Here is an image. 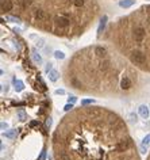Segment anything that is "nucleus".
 I'll return each instance as SVG.
<instances>
[{
  "label": "nucleus",
  "instance_id": "obj_26",
  "mask_svg": "<svg viewBox=\"0 0 150 160\" xmlns=\"http://www.w3.org/2000/svg\"><path fill=\"white\" fill-rule=\"evenodd\" d=\"M74 102H77L76 96H69V98H68V103H74Z\"/></svg>",
  "mask_w": 150,
  "mask_h": 160
},
{
  "label": "nucleus",
  "instance_id": "obj_18",
  "mask_svg": "<svg viewBox=\"0 0 150 160\" xmlns=\"http://www.w3.org/2000/svg\"><path fill=\"white\" fill-rule=\"evenodd\" d=\"M137 118H138V117H137V114H135V113H130V114H128V119H130V122H133V124L138 121Z\"/></svg>",
  "mask_w": 150,
  "mask_h": 160
},
{
  "label": "nucleus",
  "instance_id": "obj_8",
  "mask_svg": "<svg viewBox=\"0 0 150 160\" xmlns=\"http://www.w3.org/2000/svg\"><path fill=\"white\" fill-rule=\"evenodd\" d=\"M34 16L38 20H46L48 19V14H46L43 10H41V8H38V10L34 11Z\"/></svg>",
  "mask_w": 150,
  "mask_h": 160
},
{
  "label": "nucleus",
  "instance_id": "obj_25",
  "mask_svg": "<svg viewBox=\"0 0 150 160\" xmlns=\"http://www.w3.org/2000/svg\"><path fill=\"white\" fill-rule=\"evenodd\" d=\"M0 128H1V130H7V129H8V124H7V122H1V124H0Z\"/></svg>",
  "mask_w": 150,
  "mask_h": 160
},
{
  "label": "nucleus",
  "instance_id": "obj_16",
  "mask_svg": "<svg viewBox=\"0 0 150 160\" xmlns=\"http://www.w3.org/2000/svg\"><path fill=\"white\" fill-rule=\"evenodd\" d=\"M105 23H107V16H103L102 20H100V25H99V29H97V34H102V31L104 30L105 27Z\"/></svg>",
  "mask_w": 150,
  "mask_h": 160
},
{
  "label": "nucleus",
  "instance_id": "obj_19",
  "mask_svg": "<svg viewBox=\"0 0 150 160\" xmlns=\"http://www.w3.org/2000/svg\"><path fill=\"white\" fill-rule=\"evenodd\" d=\"M142 144L146 145V147H147V145H150V133L144 138V140H142Z\"/></svg>",
  "mask_w": 150,
  "mask_h": 160
},
{
  "label": "nucleus",
  "instance_id": "obj_22",
  "mask_svg": "<svg viewBox=\"0 0 150 160\" xmlns=\"http://www.w3.org/2000/svg\"><path fill=\"white\" fill-rule=\"evenodd\" d=\"M72 109H73V103H68V105H65L64 111H70Z\"/></svg>",
  "mask_w": 150,
  "mask_h": 160
},
{
  "label": "nucleus",
  "instance_id": "obj_17",
  "mask_svg": "<svg viewBox=\"0 0 150 160\" xmlns=\"http://www.w3.org/2000/svg\"><path fill=\"white\" fill-rule=\"evenodd\" d=\"M53 56H54V58H57V60H64L65 58V53L61 50H56Z\"/></svg>",
  "mask_w": 150,
  "mask_h": 160
},
{
  "label": "nucleus",
  "instance_id": "obj_13",
  "mask_svg": "<svg viewBox=\"0 0 150 160\" xmlns=\"http://www.w3.org/2000/svg\"><path fill=\"white\" fill-rule=\"evenodd\" d=\"M49 80H50V81H53V83H54V81H57L58 79H60V72H58V71H56V69H53V71H50V72H49Z\"/></svg>",
  "mask_w": 150,
  "mask_h": 160
},
{
  "label": "nucleus",
  "instance_id": "obj_21",
  "mask_svg": "<svg viewBox=\"0 0 150 160\" xmlns=\"http://www.w3.org/2000/svg\"><path fill=\"white\" fill-rule=\"evenodd\" d=\"M18 115H19L20 121H26V119H27V115H26L23 111H19V113H18Z\"/></svg>",
  "mask_w": 150,
  "mask_h": 160
},
{
  "label": "nucleus",
  "instance_id": "obj_9",
  "mask_svg": "<svg viewBox=\"0 0 150 160\" xmlns=\"http://www.w3.org/2000/svg\"><path fill=\"white\" fill-rule=\"evenodd\" d=\"M95 55L97 56V57H100V58H105L107 57V50H105V48H103V46H96L95 48Z\"/></svg>",
  "mask_w": 150,
  "mask_h": 160
},
{
  "label": "nucleus",
  "instance_id": "obj_10",
  "mask_svg": "<svg viewBox=\"0 0 150 160\" xmlns=\"http://www.w3.org/2000/svg\"><path fill=\"white\" fill-rule=\"evenodd\" d=\"M3 136L6 138H8V140H14V138H16V136H18V130H16V129H10V130H6L3 133Z\"/></svg>",
  "mask_w": 150,
  "mask_h": 160
},
{
  "label": "nucleus",
  "instance_id": "obj_1",
  "mask_svg": "<svg viewBox=\"0 0 150 160\" xmlns=\"http://www.w3.org/2000/svg\"><path fill=\"white\" fill-rule=\"evenodd\" d=\"M130 60L135 65H144L146 63V55L141 50H134V52H131Z\"/></svg>",
  "mask_w": 150,
  "mask_h": 160
},
{
  "label": "nucleus",
  "instance_id": "obj_14",
  "mask_svg": "<svg viewBox=\"0 0 150 160\" xmlns=\"http://www.w3.org/2000/svg\"><path fill=\"white\" fill-rule=\"evenodd\" d=\"M14 90L16 91V92H20V91L25 90V84H23V81H20V80H14Z\"/></svg>",
  "mask_w": 150,
  "mask_h": 160
},
{
  "label": "nucleus",
  "instance_id": "obj_6",
  "mask_svg": "<svg viewBox=\"0 0 150 160\" xmlns=\"http://www.w3.org/2000/svg\"><path fill=\"white\" fill-rule=\"evenodd\" d=\"M131 87H133V80L128 76H125L120 81V88L122 90H130Z\"/></svg>",
  "mask_w": 150,
  "mask_h": 160
},
{
  "label": "nucleus",
  "instance_id": "obj_11",
  "mask_svg": "<svg viewBox=\"0 0 150 160\" xmlns=\"http://www.w3.org/2000/svg\"><path fill=\"white\" fill-rule=\"evenodd\" d=\"M135 4V0H119V7L120 8H130Z\"/></svg>",
  "mask_w": 150,
  "mask_h": 160
},
{
  "label": "nucleus",
  "instance_id": "obj_29",
  "mask_svg": "<svg viewBox=\"0 0 150 160\" xmlns=\"http://www.w3.org/2000/svg\"><path fill=\"white\" fill-rule=\"evenodd\" d=\"M65 91L64 90H56V95H64Z\"/></svg>",
  "mask_w": 150,
  "mask_h": 160
},
{
  "label": "nucleus",
  "instance_id": "obj_20",
  "mask_svg": "<svg viewBox=\"0 0 150 160\" xmlns=\"http://www.w3.org/2000/svg\"><path fill=\"white\" fill-rule=\"evenodd\" d=\"M50 71H53V63H48L46 67H45V72H46V73H49Z\"/></svg>",
  "mask_w": 150,
  "mask_h": 160
},
{
  "label": "nucleus",
  "instance_id": "obj_3",
  "mask_svg": "<svg viewBox=\"0 0 150 160\" xmlns=\"http://www.w3.org/2000/svg\"><path fill=\"white\" fill-rule=\"evenodd\" d=\"M54 22H56V25H57L58 27H62V29H65V27H68V26L70 25V20L68 19L66 16H62V15L56 16Z\"/></svg>",
  "mask_w": 150,
  "mask_h": 160
},
{
  "label": "nucleus",
  "instance_id": "obj_28",
  "mask_svg": "<svg viewBox=\"0 0 150 160\" xmlns=\"http://www.w3.org/2000/svg\"><path fill=\"white\" fill-rule=\"evenodd\" d=\"M51 124H53V121H51V118H50V117H49V118L46 119V126H48V128H50V126H51Z\"/></svg>",
  "mask_w": 150,
  "mask_h": 160
},
{
  "label": "nucleus",
  "instance_id": "obj_7",
  "mask_svg": "<svg viewBox=\"0 0 150 160\" xmlns=\"http://www.w3.org/2000/svg\"><path fill=\"white\" fill-rule=\"evenodd\" d=\"M30 38L35 39V48H38V49H43V48H45V39H43V38L37 37V35H34V34L30 35Z\"/></svg>",
  "mask_w": 150,
  "mask_h": 160
},
{
  "label": "nucleus",
  "instance_id": "obj_4",
  "mask_svg": "<svg viewBox=\"0 0 150 160\" xmlns=\"http://www.w3.org/2000/svg\"><path fill=\"white\" fill-rule=\"evenodd\" d=\"M12 0H1L0 1V8H1V11L3 12H10L11 10H12Z\"/></svg>",
  "mask_w": 150,
  "mask_h": 160
},
{
  "label": "nucleus",
  "instance_id": "obj_2",
  "mask_svg": "<svg viewBox=\"0 0 150 160\" xmlns=\"http://www.w3.org/2000/svg\"><path fill=\"white\" fill-rule=\"evenodd\" d=\"M133 35H134L135 42H142V41H144V38H145V35H146V31H145L144 27L138 26V27H135V29H134Z\"/></svg>",
  "mask_w": 150,
  "mask_h": 160
},
{
  "label": "nucleus",
  "instance_id": "obj_23",
  "mask_svg": "<svg viewBox=\"0 0 150 160\" xmlns=\"http://www.w3.org/2000/svg\"><path fill=\"white\" fill-rule=\"evenodd\" d=\"M73 4L76 7H81L84 4V0H73Z\"/></svg>",
  "mask_w": 150,
  "mask_h": 160
},
{
  "label": "nucleus",
  "instance_id": "obj_15",
  "mask_svg": "<svg viewBox=\"0 0 150 160\" xmlns=\"http://www.w3.org/2000/svg\"><path fill=\"white\" fill-rule=\"evenodd\" d=\"M57 157L60 160H70V155L66 151H58V152H57Z\"/></svg>",
  "mask_w": 150,
  "mask_h": 160
},
{
  "label": "nucleus",
  "instance_id": "obj_12",
  "mask_svg": "<svg viewBox=\"0 0 150 160\" xmlns=\"http://www.w3.org/2000/svg\"><path fill=\"white\" fill-rule=\"evenodd\" d=\"M31 57H32V60H34V63L35 64H42V56L39 55L38 52H37V49H32V52H31Z\"/></svg>",
  "mask_w": 150,
  "mask_h": 160
},
{
  "label": "nucleus",
  "instance_id": "obj_5",
  "mask_svg": "<svg viewBox=\"0 0 150 160\" xmlns=\"http://www.w3.org/2000/svg\"><path fill=\"white\" fill-rule=\"evenodd\" d=\"M138 114H139L144 119H147V118H149V115H150L149 106H146V105H139V107H138Z\"/></svg>",
  "mask_w": 150,
  "mask_h": 160
},
{
  "label": "nucleus",
  "instance_id": "obj_24",
  "mask_svg": "<svg viewBox=\"0 0 150 160\" xmlns=\"http://www.w3.org/2000/svg\"><path fill=\"white\" fill-rule=\"evenodd\" d=\"M91 103H93V99H84V100H81V105H83V106L91 105Z\"/></svg>",
  "mask_w": 150,
  "mask_h": 160
},
{
  "label": "nucleus",
  "instance_id": "obj_27",
  "mask_svg": "<svg viewBox=\"0 0 150 160\" xmlns=\"http://www.w3.org/2000/svg\"><path fill=\"white\" fill-rule=\"evenodd\" d=\"M45 156H46V151L43 149V151L41 152V156H39V159H38V160H45Z\"/></svg>",
  "mask_w": 150,
  "mask_h": 160
}]
</instances>
